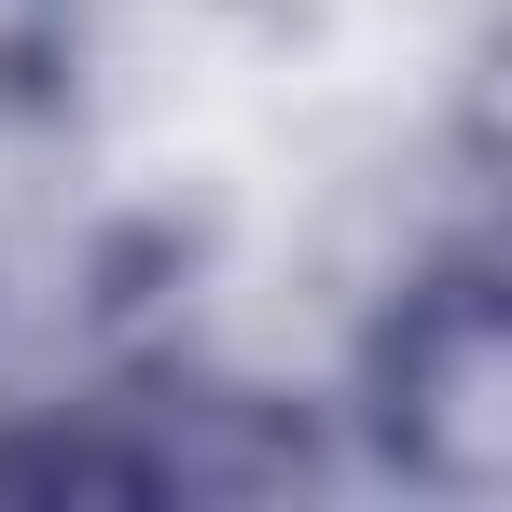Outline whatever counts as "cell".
Returning a JSON list of instances; mask_svg holds the SVG:
<instances>
[{
    "label": "cell",
    "mask_w": 512,
    "mask_h": 512,
    "mask_svg": "<svg viewBox=\"0 0 512 512\" xmlns=\"http://www.w3.org/2000/svg\"><path fill=\"white\" fill-rule=\"evenodd\" d=\"M388 429L416 443L429 471H485L499 457V305L457 277V291H429L416 319H402V346H388Z\"/></svg>",
    "instance_id": "1"
},
{
    "label": "cell",
    "mask_w": 512,
    "mask_h": 512,
    "mask_svg": "<svg viewBox=\"0 0 512 512\" xmlns=\"http://www.w3.org/2000/svg\"><path fill=\"white\" fill-rule=\"evenodd\" d=\"M56 56V0H0V84H28Z\"/></svg>",
    "instance_id": "2"
}]
</instances>
